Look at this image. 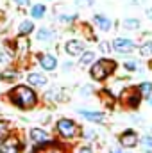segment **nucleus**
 Instances as JSON below:
<instances>
[{"label":"nucleus","mask_w":152,"mask_h":153,"mask_svg":"<svg viewBox=\"0 0 152 153\" xmlns=\"http://www.w3.org/2000/svg\"><path fill=\"white\" fill-rule=\"evenodd\" d=\"M47 130H41V128H32L31 130V139L34 143H45L47 141Z\"/></svg>","instance_id":"a211bd4d"},{"label":"nucleus","mask_w":152,"mask_h":153,"mask_svg":"<svg viewBox=\"0 0 152 153\" xmlns=\"http://www.w3.org/2000/svg\"><path fill=\"white\" fill-rule=\"evenodd\" d=\"M11 61V57L5 53V52H0V64H7Z\"/></svg>","instance_id":"7c9ffc66"},{"label":"nucleus","mask_w":152,"mask_h":153,"mask_svg":"<svg viewBox=\"0 0 152 153\" xmlns=\"http://www.w3.org/2000/svg\"><path fill=\"white\" fill-rule=\"evenodd\" d=\"M109 153H123V152H122L120 148H111V150H109Z\"/></svg>","instance_id":"4c0bfd02"},{"label":"nucleus","mask_w":152,"mask_h":153,"mask_svg":"<svg viewBox=\"0 0 152 153\" xmlns=\"http://www.w3.org/2000/svg\"><path fill=\"white\" fill-rule=\"evenodd\" d=\"M122 25H123L125 30H140L141 22H140L138 18H125V20L122 22Z\"/></svg>","instance_id":"2eb2a0df"},{"label":"nucleus","mask_w":152,"mask_h":153,"mask_svg":"<svg viewBox=\"0 0 152 153\" xmlns=\"http://www.w3.org/2000/svg\"><path fill=\"white\" fill-rule=\"evenodd\" d=\"M81 93H82V94H90V93H91V89H90V85H84V89H82Z\"/></svg>","instance_id":"f704fd0d"},{"label":"nucleus","mask_w":152,"mask_h":153,"mask_svg":"<svg viewBox=\"0 0 152 153\" xmlns=\"http://www.w3.org/2000/svg\"><path fill=\"white\" fill-rule=\"evenodd\" d=\"M72 66H74V64H72V62H65V66H63V68H65V71H68V70H70V68H72Z\"/></svg>","instance_id":"e433bc0d"},{"label":"nucleus","mask_w":152,"mask_h":153,"mask_svg":"<svg viewBox=\"0 0 152 153\" xmlns=\"http://www.w3.org/2000/svg\"><path fill=\"white\" fill-rule=\"evenodd\" d=\"M57 22H61V23H74L77 20V14L75 13H57Z\"/></svg>","instance_id":"aec40b11"},{"label":"nucleus","mask_w":152,"mask_h":153,"mask_svg":"<svg viewBox=\"0 0 152 153\" xmlns=\"http://www.w3.org/2000/svg\"><path fill=\"white\" fill-rule=\"evenodd\" d=\"M39 144H43V152L41 153H63L61 148L56 146V143H39Z\"/></svg>","instance_id":"5701e85b"},{"label":"nucleus","mask_w":152,"mask_h":153,"mask_svg":"<svg viewBox=\"0 0 152 153\" xmlns=\"http://www.w3.org/2000/svg\"><path fill=\"white\" fill-rule=\"evenodd\" d=\"M93 62H95V52L86 50V52H82V53H81V61H79V64H81V66H91Z\"/></svg>","instance_id":"dca6fc26"},{"label":"nucleus","mask_w":152,"mask_h":153,"mask_svg":"<svg viewBox=\"0 0 152 153\" xmlns=\"http://www.w3.org/2000/svg\"><path fill=\"white\" fill-rule=\"evenodd\" d=\"M9 100L20 109H32L38 103V94L34 93L32 87L20 84L9 91Z\"/></svg>","instance_id":"f257e3e1"},{"label":"nucleus","mask_w":152,"mask_h":153,"mask_svg":"<svg viewBox=\"0 0 152 153\" xmlns=\"http://www.w3.org/2000/svg\"><path fill=\"white\" fill-rule=\"evenodd\" d=\"M116 61L113 59H100V61H95L93 64H91V70H90V75L93 80H99V82H102V80H106L108 76H111L116 71Z\"/></svg>","instance_id":"f03ea898"},{"label":"nucleus","mask_w":152,"mask_h":153,"mask_svg":"<svg viewBox=\"0 0 152 153\" xmlns=\"http://www.w3.org/2000/svg\"><path fill=\"white\" fill-rule=\"evenodd\" d=\"M120 144L123 148H134L138 144V134L134 130H125L122 135H120Z\"/></svg>","instance_id":"6e6552de"},{"label":"nucleus","mask_w":152,"mask_h":153,"mask_svg":"<svg viewBox=\"0 0 152 153\" xmlns=\"http://www.w3.org/2000/svg\"><path fill=\"white\" fill-rule=\"evenodd\" d=\"M138 91L141 94V98H150L152 94V82H141L138 85Z\"/></svg>","instance_id":"412c9836"},{"label":"nucleus","mask_w":152,"mask_h":153,"mask_svg":"<svg viewBox=\"0 0 152 153\" xmlns=\"http://www.w3.org/2000/svg\"><path fill=\"white\" fill-rule=\"evenodd\" d=\"M7 132H9V125L5 121H0V139H4L7 135Z\"/></svg>","instance_id":"cd10ccee"},{"label":"nucleus","mask_w":152,"mask_h":153,"mask_svg":"<svg viewBox=\"0 0 152 153\" xmlns=\"http://www.w3.org/2000/svg\"><path fill=\"white\" fill-rule=\"evenodd\" d=\"M123 68H125L127 71H136L138 64H136V61H134V59H129V61H125V62H123Z\"/></svg>","instance_id":"bb28decb"},{"label":"nucleus","mask_w":152,"mask_h":153,"mask_svg":"<svg viewBox=\"0 0 152 153\" xmlns=\"http://www.w3.org/2000/svg\"><path fill=\"white\" fill-rule=\"evenodd\" d=\"M14 2V5H18V7H29L31 5V0H13Z\"/></svg>","instance_id":"c756f323"},{"label":"nucleus","mask_w":152,"mask_h":153,"mask_svg":"<svg viewBox=\"0 0 152 153\" xmlns=\"http://www.w3.org/2000/svg\"><path fill=\"white\" fill-rule=\"evenodd\" d=\"M48 2H50V0H48Z\"/></svg>","instance_id":"58836bf2"},{"label":"nucleus","mask_w":152,"mask_h":153,"mask_svg":"<svg viewBox=\"0 0 152 153\" xmlns=\"http://www.w3.org/2000/svg\"><path fill=\"white\" fill-rule=\"evenodd\" d=\"M56 130H57V134H59L61 137H65V139H72V137H75L77 135L79 126L75 125V121L63 117V119H59V121L56 123Z\"/></svg>","instance_id":"7ed1b4c3"},{"label":"nucleus","mask_w":152,"mask_h":153,"mask_svg":"<svg viewBox=\"0 0 152 153\" xmlns=\"http://www.w3.org/2000/svg\"><path fill=\"white\" fill-rule=\"evenodd\" d=\"M111 48L118 53H132L136 50V43L129 38H114L111 43Z\"/></svg>","instance_id":"20e7f679"},{"label":"nucleus","mask_w":152,"mask_h":153,"mask_svg":"<svg viewBox=\"0 0 152 153\" xmlns=\"http://www.w3.org/2000/svg\"><path fill=\"white\" fill-rule=\"evenodd\" d=\"M29 14H31V18L32 20H43L45 16H47V5L45 4H32L31 5V11H29Z\"/></svg>","instance_id":"f8f14e48"},{"label":"nucleus","mask_w":152,"mask_h":153,"mask_svg":"<svg viewBox=\"0 0 152 153\" xmlns=\"http://www.w3.org/2000/svg\"><path fill=\"white\" fill-rule=\"evenodd\" d=\"M99 46L102 48V52H109V50H113V48L109 46V43H108V41H102V43H100Z\"/></svg>","instance_id":"2f4dec72"},{"label":"nucleus","mask_w":152,"mask_h":153,"mask_svg":"<svg viewBox=\"0 0 152 153\" xmlns=\"http://www.w3.org/2000/svg\"><path fill=\"white\" fill-rule=\"evenodd\" d=\"M0 78L4 82H13L14 78H18V73H16V70H5L4 73H0Z\"/></svg>","instance_id":"b1692460"},{"label":"nucleus","mask_w":152,"mask_h":153,"mask_svg":"<svg viewBox=\"0 0 152 153\" xmlns=\"http://www.w3.org/2000/svg\"><path fill=\"white\" fill-rule=\"evenodd\" d=\"M140 53L141 57H152V39L143 41V45H140Z\"/></svg>","instance_id":"4be33fe9"},{"label":"nucleus","mask_w":152,"mask_h":153,"mask_svg":"<svg viewBox=\"0 0 152 153\" xmlns=\"http://www.w3.org/2000/svg\"><path fill=\"white\" fill-rule=\"evenodd\" d=\"M127 2H129V4H132V5H141L145 0H127Z\"/></svg>","instance_id":"473e14b6"},{"label":"nucleus","mask_w":152,"mask_h":153,"mask_svg":"<svg viewBox=\"0 0 152 153\" xmlns=\"http://www.w3.org/2000/svg\"><path fill=\"white\" fill-rule=\"evenodd\" d=\"M95 2L93 0H75V5L77 7H91Z\"/></svg>","instance_id":"c85d7f7f"},{"label":"nucleus","mask_w":152,"mask_h":153,"mask_svg":"<svg viewBox=\"0 0 152 153\" xmlns=\"http://www.w3.org/2000/svg\"><path fill=\"white\" fill-rule=\"evenodd\" d=\"M27 82L34 87H43V85H47V76L39 71H31L27 75Z\"/></svg>","instance_id":"ddd939ff"},{"label":"nucleus","mask_w":152,"mask_h":153,"mask_svg":"<svg viewBox=\"0 0 152 153\" xmlns=\"http://www.w3.org/2000/svg\"><path fill=\"white\" fill-rule=\"evenodd\" d=\"M93 23H95V27H97L99 30H102V32H109V30L113 29V20L108 18V16L102 14V13L93 14Z\"/></svg>","instance_id":"423d86ee"},{"label":"nucleus","mask_w":152,"mask_h":153,"mask_svg":"<svg viewBox=\"0 0 152 153\" xmlns=\"http://www.w3.org/2000/svg\"><path fill=\"white\" fill-rule=\"evenodd\" d=\"M141 148L145 153H152V135H145L141 139Z\"/></svg>","instance_id":"393cba45"},{"label":"nucleus","mask_w":152,"mask_h":153,"mask_svg":"<svg viewBox=\"0 0 152 153\" xmlns=\"http://www.w3.org/2000/svg\"><path fill=\"white\" fill-rule=\"evenodd\" d=\"M34 30H36L34 20H23V22L18 25V36H20V38H27V36H31Z\"/></svg>","instance_id":"9b49d317"},{"label":"nucleus","mask_w":152,"mask_h":153,"mask_svg":"<svg viewBox=\"0 0 152 153\" xmlns=\"http://www.w3.org/2000/svg\"><path fill=\"white\" fill-rule=\"evenodd\" d=\"M20 143H18V139H14V137H9V139H5L2 144H0V153H20Z\"/></svg>","instance_id":"9d476101"},{"label":"nucleus","mask_w":152,"mask_h":153,"mask_svg":"<svg viewBox=\"0 0 152 153\" xmlns=\"http://www.w3.org/2000/svg\"><path fill=\"white\" fill-rule=\"evenodd\" d=\"M123 100H125V105H127L129 109H138L140 103H141V94H140L138 87L125 91V93H123Z\"/></svg>","instance_id":"39448f33"},{"label":"nucleus","mask_w":152,"mask_h":153,"mask_svg":"<svg viewBox=\"0 0 152 153\" xmlns=\"http://www.w3.org/2000/svg\"><path fill=\"white\" fill-rule=\"evenodd\" d=\"M145 16H147V18H149V20L152 22V7H149V9L145 11Z\"/></svg>","instance_id":"72a5a7b5"},{"label":"nucleus","mask_w":152,"mask_h":153,"mask_svg":"<svg viewBox=\"0 0 152 153\" xmlns=\"http://www.w3.org/2000/svg\"><path fill=\"white\" fill-rule=\"evenodd\" d=\"M79 153H93V152H91V148H90V146H84V148H82Z\"/></svg>","instance_id":"c9c22d12"},{"label":"nucleus","mask_w":152,"mask_h":153,"mask_svg":"<svg viewBox=\"0 0 152 153\" xmlns=\"http://www.w3.org/2000/svg\"><path fill=\"white\" fill-rule=\"evenodd\" d=\"M65 52L68 55H72V57H77V55H81L84 52V43L81 39H70L65 45Z\"/></svg>","instance_id":"0eeeda50"},{"label":"nucleus","mask_w":152,"mask_h":153,"mask_svg":"<svg viewBox=\"0 0 152 153\" xmlns=\"http://www.w3.org/2000/svg\"><path fill=\"white\" fill-rule=\"evenodd\" d=\"M39 66L45 71H54L57 68V57H54L50 53H43V55H39Z\"/></svg>","instance_id":"1a4fd4ad"},{"label":"nucleus","mask_w":152,"mask_h":153,"mask_svg":"<svg viewBox=\"0 0 152 153\" xmlns=\"http://www.w3.org/2000/svg\"><path fill=\"white\" fill-rule=\"evenodd\" d=\"M82 32H84V36L90 39V41H95L97 39V36L93 34V29H91L90 23H82Z\"/></svg>","instance_id":"a878e982"},{"label":"nucleus","mask_w":152,"mask_h":153,"mask_svg":"<svg viewBox=\"0 0 152 153\" xmlns=\"http://www.w3.org/2000/svg\"><path fill=\"white\" fill-rule=\"evenodd\" d=\"M61 98H63V94H61L59 87H52L45 93V100H48V102H61Z\"/></svg>","instance_id":"f3484780"},{"label":"nucleus","mask_w":152,"mask_h":153,"mask_svg":"<svg viewBox=\"0 0 152 153\" xmlns=\"http://www.w3.org/2000/svg\"><path fill=\"white\" fill-rule=\"evenodd\" d=\"M77 112H79V114L82 116L84 119H88V121H93V123H102V121H104V114H102V112H97V111L79 109Z\"/></svg>","instance_id":"4468645a"},{"label":"nucleus","mask_w":152,"mask_h":153,"mask_svg":"<svg viewBox=\"0 0 152 153\" xmlns=\"http://www.w3.org/2000/svg\"><path fill=\"white\" fill-rule=\"evenodd\" d=\"M36 38H38V41H50L54 38V30H50L47 27H41V29L36 30Z\"/></svg>","instance_id":"6ab92c4d"}]
</instances>
